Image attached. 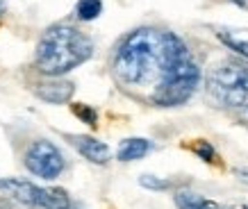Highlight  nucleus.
<instances>
[{
	"label": "nucleus",
	"instance_id": "f257e3e1",
	"mask_svg": "<svg viewBox=\"0 0 248 209\" xmlns=\"http://www.w3.org/2000/svg\"><path fill=\"white\" fill-rule=\"evenodd\" d=\"M112 73L128 91L157 107H180L194 96L201 68L178 34L157 28L130 32L114 52Z\"/></svg>",
	"mask_w": 248,
	"mask_h": 209
},
{
	"label": "nucleus",
	"instance_id": "f03ea898",
	"mask_svg": "<svg viewBox=\"0 0 248 209\" xmlns=\"http://www.w3.org/2000/svg\"><path fill=\"white\" fill-rule=\"evenodd\" d=\"M91 55H93V41L82 30L68 23H57L50 25L39 39L34 64L39 73L48 77H60L84 64Z\"/></svg>",
	"mask_w": 248,
	"mask_h": 209
},
{
	"label": "nucleus",
	"instance_id": "7ed1b4c3",
	"mask_svg": "<svg viewBox=\"0 0 248 209\" xmlns=\"http://www.w3.org/2000/svg\"><path fill=\"white\" fill-rule=\"evenodd\" d=\"M207 91L228 107L248 109V66L241 61H221L207 75Z\"/></svg>",
	"mask_w": 248,
	"mask_h": 209
},
{
	"label": "nucleus",
	"instance_id": "20e7f679",
	"mask_svg": "<svg viewBox=\"0 0 248 209\" xmlns=\"http://www.w3.org/2000/svg\"><path fill=\"white\" fill-rule=\"evenodd\" d=\"M64 155L55 143L37 139L30 143V148L25 150V168L41 179H55L60 178L64 171Z\"/></svg>",
	"mask_w": 248,
	"mask_h": 209
},
{
	"label": "nucleus",
	"instance_id": "39448f33",
	"mask_svg": "<svg viewBox=\"0 0 248 209\" xmlns=\"http://www.w3.org/2000/svg\"><path fill=\"white\" fill-rule=\"evenodd\" d=\"M0 191L9 194L14 200L23 202V205H28V207L39 209V191H41V187H37L34 182L18 179V178L0 179Z\"/></svg>",
	"mask_w": 248,
	"mask_h": 209
},
{
	"label": "nucleus",
	"instance_id": "423d86ee",
	"mask_svg": "<svg viewBox=\"0 0 248 209\" xmlns=\"http://www.w3.org/2000/svg\"><path fill=\"white\" fill-rule=\"evenodd\" d=\"M73 91H76V84L66 82V80H48V82H39L34 93H37L44 103L50 104H64L73 98Z\"/></svg>",
	"mask_w": 248,
	"mask_h": 209
},
{
	"label": "nucleus",
	"instance_id": "0eeeda50",
	"mask_svg": "<svg viewBox=\"0 0 248 209\" xmlns=\"http://www.w3.org/2000/svg\"><path fill=\"white\" fill-rule=\"evenodd\" d=\"M71 143L78 148V152L84 157V159H89L93 164H107L109 162V148H107V143L98 141L93 136H84V134H78V136H68Z\"/></svg>",
	"mask_w": 248,
	"mask_h": 209
},
{
	"label": "nucleus",
	"instance_id": "6e6552de",
	"mask_svg": "<svg viewBox=\"0 0 248 209\" xmlns=\"http://www.w3.org/2000/svg\"><path fill=\"white\" fill-rule=\"evenodd\" d=\"M151 150H153V141L141 139V136H132V139H125V141L119 143L116 159L119 162H137V159H143Z\"/></svg>",
	"mask_w": 248,
	"mask_h": 209
},
{
	"label": "nucleus",
	"instance_id": "1a4fd4ad",
	"mask_svg": "<svg viewBox=\"0 0 248 209\" xmlns=\"http://www.w3.org/2000/svg\"><path fill=\"white\" fill-rule=\"evenodd\" d=\"M39 209H71V198L60 187H41Z\"/></svg>",
	"mask_w": 248,
	"mask_h": 209
},
{
	"label": "nucleus",
	"instance_id": "9d476101",
	"mask_svg": "<svg viewBox=\"0 0 248 209\" xmlns=\"http://www.w3.org/2000/svg\"><path fill=\"white\" fill-rule=\"evenodd\" d=\"M175 205H178V209H218L212 200L194 194V191H178L175 194Z\"/></svg>",
	"mask_w": 248,
	"mask_h": 209
},
{
	"label": "nucleus",
	"instance_id": "9b49d317",
	"mask_svg": "<svg viewBox=\"0 0 248 209\" xmlns=\"http://www.w3.org/2000/svg\"><path fill=\"white\" fill-rule=\"evenodd\" d=\"M103 12V0H78L76 16L80 21H93Z\"/></svg>",
	"mask_w": 248,
	"mask_h": 209
},
{
	"label": "nucleus",
	"instance_id": "f8f14e48",
	"mask_svg": "<svg viewBox=\"0 0 248 209\" xmlns=\"http://www.w3.org/2000/svg\"><path fill=\"white\" fill-rule=\"evenodd\" d=\"M218 39H221V44H226L230 50H234L237 55H241V57L248 60V41L246 39L234 37L232 32H218Z\"/></svg>",
	"mask_w": 248,
	"mask_h": 209
},
{
	"label": "nucleus",
	"instance_id": "ddd939ff",
	"mask_svg": "<svg viewBox=\"0 0 248 209\" xmlns=\"http://www.w3.org/2000/svg\"><path fill=\"white\" fill-rule=\"evenodd\" d=\"M73 114H76L82 123H87V125H96V120H98L96 109H93V107H89V104H82V103L73 104Z\"/></svg>",
	"mask_w": 248,
	"mask_h": 209
},
{
	"label": "nucleus",
	"instance_id": "4468645a",
	"mask_svg": "<svg viewBox=\"0 0 248 209\" xmlns=\"http://www.w3.org/2000/svg\"><path fill=\"white\" fill-rule=\"evenodd\" d=\"M191 150H194L203 162H214V157H217V152H214V148H212V143L203 141V139H201V141H196L194 146H191Z\"/></svg>",
	"mask_w": 248,
	"mask_h": 209
},
{
	"label": "nucleus",
	"instance_id": "2eb2a0df",
	"mask_svg": "<svg viewBox=\"0 0 248 209\" xmlns=\"http://www.w3.org/2000/svg\"><path fill=\"white\" fill-rule=\"evenodd\" d=\"M139 182H141V187L153 189V191H164V189H169V182H166V179L155 178V175H141Z\"/></svg>",
	"mask_w": 248,
	"mask_h": 209
},
{
	"label": "nucleus",
	"instance_id": "dca6fc26",
	"mask_svg": "<svg viewBox=\"0 0 248 209\" xmlns=\"http://www.w3.org/2000/svg\"><path fill=\"white\" fill-rule=\"evenodd\" d=\"M237 178H239L241 182H246V184H248V168H239V171H237Z\"/></svg>",
	"mask_w": 248,
	"mask_h": 209
},
{
	"label": "nucleus",
	"instance_id": "f3484780",
	"mask_svg": "<svg viewBox=\"0 0 248 209\" xmlns=\"http://www.w3.org/2000/svg\"><path fill=\"white\" fill-rule=\"evenodd\" d=\"M2 12H5V5H2V0H0V14H2Z\"/></svg>",
	"mask_w": 248,
	"mask_h": 209
}]
</instances>
